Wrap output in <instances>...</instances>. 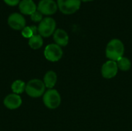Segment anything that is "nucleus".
<instances>
[{
	"instance_id": "obj_15",
	"label": "nucleus",
	"mask_w": 132,
	"mask_h": 131,
	"mask_svg": "<svg viewBox=\"0 0 132 131\" xmlns=\"http://www.w3.org/2000/svg\"><path fill=\"white\" fill-rule=\"evenodd\" d=\"M26 84L24 83V81L21 80H16L12 83L11 89L13 93L19 95L26 90Z\"/></svg>"
},
{
	"instance_id": "obj_16",
	"label": "nucleus",
	"mask_w": 132,
	"mask_h": 131,
	"mask_svg": "<svg viewBox=\"0 0 132 131\" xmlns=\"http://www.w3.org/2000/svg\"><path fill=\"white\" fill-rule=\"evenodd\" d=\"M118 69L121 71H128L131 68V61L126 56H123L117 62Z\"/></svg>"
},
{
	"instance_id": "obj_7",
	"label": "nucleus",
	"mask_w": 132,
	"mask_h": 131,
	"mask_svg": "<svg viewBox=\"0 0 132 131\" xmlns=\"http://www.w3.org/2000/svg\"><path fill=\"white\" fill-rule=\"evenodd\" d=\"M37 10L45 15H51L58 10L57 3L54 0H40L37 5Z\"/></svg>"
},
{
	"instance_id": "obj_20",
	"label": "nucleus",
	"mask_w": 132,
	"mask_h": 131,
	"mask_svg": "<svg viewBox=\"0 0 132 131\" xmlns=\"http://www.w3.org/2000/svg\"><path fill=\"white\" fill-rule=\"evenodd\" d=\"M81 2H91V1H94V0H80Z\"/></svg>"
},
{
	"instance_id": "obj_19",
	"label": "nucleus",
	"mask_w": 132,
	"mask_h": 131,
	"mask_svg": "<svg viewBox=\"0 0 132 131\" xmlns=\"http://www.w3.org/2000/svg\"><path fill=\"white\" fill-rule=\"evenodd\" d=\"M5 4H7L9 6H15L18 4H19L20 0H3Z\"/></svg>"
},
{
	"instance_id": "obj_4",
	"label": "nucleus",
	"mask_w": 132,
	"mask_h": 131,
	"mask_svg": "<svg viewBox=\"0 0 132 131\" xmlns=\"http://www.w3.org/2000/svg\"><path fill=\"white\" fill-rule=\"evenodd\" d=\"M56 23L54 19L52 17H45L39 23L37 27L39 34L44 38H47L53 35L56 31Z\"/></svg>"
},
{
	"instance_id": "obj_17",
	"label": "nucleus",
	"mask_w": 132,
	"mask_h": 131,
	"mask_svg": "<svg viewBox=\"0 0 132 131\" xmlns=\"http://www.w3.org/2000/svg\"><path fill=\"white\" fill-rule=\"evenodd\" d=\"M36 32H38V29L36 26H26L22 30V36L24 38L26 39H30L32 36L36 34Z\"/></svg>"
},
{
	"instance_id": "obj_9",
	"label": "nucleus",
	"mask_w": 132,
	"mask_h": 131,
	"mask_svg": "<svg viewBox=\"0 0 132 131\" xmlns=\"http://www.w3.org/2000/svg\"><path fill=\"white\" fill-rule=\"evenodd\" d=\"M8 24L12 29L22 31L26 27V19L22 15L14 12L9 16Z\"/></svg>"
},
{
	"instance_id": "obj_2",
	"label": "nucleus",
	"mask_w": 132,
	"mask_h": 131,
	"mask_svg": "<svg viewBox=\"0 0 132 131\" xmlns=\"http://www.w3.org/2000/svg\"><path fill=\"white\" fill-rule=\"evenodd\" d=\"M25 92L30 97L38 98L43 96L46 92V86L43 80L33 79L26 83Z\"/></svg>"
},
{
	"instance_id": "obj_8",
	"label": "nucleus",
	"mask_w": 132,
	"mask_h": 131,
	"mask_svg": "<svg viewBox=\"0 0 132 131\" xmlns=\"http://www.w3.org/2000/svg\"><path fill=\"white\" fill-rule=\"evenodd\" d=\"M118 66L117 62L108 60L101 66V75L105 79H112L115 77L118 73Z\"/></svg>"
},
{
	"instance_id": "obj_10",
	"label": "nucleus",
	"mask_w": 132,
	"mask_h": 131,
	"mask_svg": "<svg viewBox=\"0 0 132 131\" xmlns=\"http://www.w3.org/2000/svg\"><path fill=\"white\" fill-rule=\"evenodd\" d=\"M22 100L19 95L15 93H10L7 95L3 100L4 106L9 110H15L20 107Z\"/></svg>"
},
{
	"instance_id": "obj_13",
	"label": "nucleus",
	"mask_w": 132,
	"mask_h": 131,
	"mask_svg": "<svg viewBox=\"0 0 132 131\" xmlns=\"http://www.w3.org/2000/svg\"><path fill=\"white\" fill-rule=\"evenodd\" d=\"M43 81L44 83L46 88H48L49 90L53 89L57 82V75L54 71L50 70L45 74Z\"/></svg>"
},
{
	"instance_id": "obj_3",
	"label": "nucleus",
	"mask_w": 132,
	"mask_h": 131,
	"mask_svg": "<svg viewBox=\"0 0 132 131\" xmlns=\"http://www.w3.org/2000/svg\"><path fill=\"white\" fill-rule=\"evenodd\" d=\"M43 102L47 108L54 110L60 107L61 103V96L56 90L50 89L43 94Z\"/></svg>"
},
{
	"instance_id": "obj_6",
	"label": "nucleus",
	"mask_w": 132,
	"mask_h": 131,
	"mask_svg": "<svg viewBox=\"0 0 132 131\" xmlns=\"http://www.w3.org/2000/svg\"><path fill=\"white\" fill-rule=\"evenodd\" d=\"M63 55V52L62 48L56 43L49 44L45 47L44 56L50 62H58L62 58Z\"/></svg>"
},
{
	"instance_id": "obj_5",
	"label": "nucleus",
	"mask_w": 132,
	"mask_h": 131,
	"mask_svg": "<svg viewBox=\"0 0 132 131\" xmlns=\"http://www.w3.org/2000/svg\"><path fill=\"white\" fill-rule=\"evenodd\" d=\"M59 10L65 15H71L77 12L81 6L80 0H57Z\"/></svg>"
},
{
	"instance_id": "obj_18",
	"label": "nucleus",
	"mask_w": 132,
	"mask_h": 131,
	"mask_svg": "<svg viewBox=\"0 0 132 131\" xmlns=\"http://www.w3.org/2000/svg\"><path fill=\"white\" fill-rule=\"evenodd\" d=\"M30 18H31L32 21H33V22H40L43 20V14L41 12H39L38 10H36L35 12H33L30 15Z\"/></svg>"
},
{
	"instance_id": "obj_1",
	"label": "nucleus",
	"mask_w": 132,
	"mask_h": 131,
	"mask_svg": "<svg viewBox=\"0 0 132 131\" xmlns=\"http://www.w3.org/2000/svg\"><path fill=\"white\" fill-rule=\"evenodd\" d=\"M125 54V45L119 39H112L105 49V56L108 60L118 62Z\"/></svg>"
},
{
	"instance_id": "obj_11",
	"label": "nucleus",
	"mask_w": 132,
	"mask_h": 131,
	"mask_svg": "<svg viewBox=\"0 0 132 131\" xmlns=\"http://www.w3.org/2000/svg\"><path fill=\"white\" fill-rule=\"evenodd\" d=\"M53 36L55 43L60 47L66 46L69 43V36L64 29H56Z\"/></svg>"
},
{
	"instance_id": "obj_14",
	"label": "nucleus",
	"mask_w": 132,
	"mask_h": 131,
	"mask_svg": "<svg viewBox=\"0 0 132 131\" xmlns=\"http://www.w3.org/2000/svg\"><path fill=\"white\" fill-rule=\"evenodd\" d=\"M29 46L32 49H39L43 45V37L39 34H36L32 36L30 39H29Z\"/></svg>"
},
{
	"instance_id": "obj_12",
	"label": "nucleus",
	"mask_w": 132,
	"mask_h": 131,
	"mask_svg": "<svg viewBox=\"0 0 132 131\" xmlns=\"http://www.w3.org/2000/svg\"><path fill=\"white\" fill-rule=\"evenodd\" d=\"M19 8L21 13L31 15L37 10L36 3L32 0H22L19 4Z\"/></svg>"
}]
</instances>
